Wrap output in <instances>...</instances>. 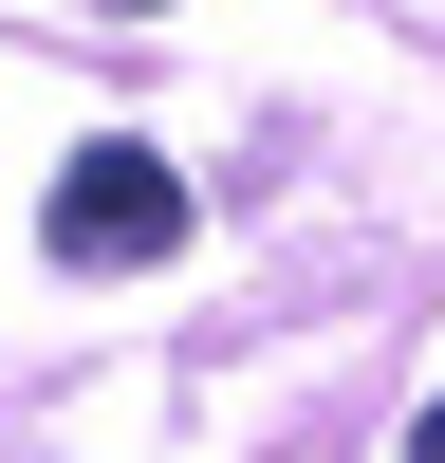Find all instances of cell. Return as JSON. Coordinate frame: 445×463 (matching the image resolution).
I'll return each instance as SVG.
<instances>
[{
	"mask_svg": "<svg viewBox=\"0 0 445 463\" xmlns=\"http://www.w3.org/2000/svg\"><path fill=\"white\" fill-rule=\"evenodd\" d=\"M37 241H56L74 260V279H148V260H167L185 241V167H167V148H74V167H56V204H37Z\"/></svg>",
	"mask_w": 445,
	"mask_h": 463,
	"instance_id": "cell-1",
	"label": "cell"
},
{
	"mask_svg": "<svg viewBox=\"0 0 445 463\" xmlns=\"http://www.w3.org/2000/svg\"><path fill=\"white\" fill-rule=\"evenodd\" d=\"M408 463H445V408H427V427H408Z\"/></svg>",
	"mask_w": 445,
	"mask_h": 463,
	"instance_id": "cell-2",
	"label": "cell"
},
{
	"mask_svg": "<svg viewBox=\"0 0 445 463\" xmlns=\"http://www.w3.org/2000/svg\"><path fill=\"white\" fill-rule=\"evenodd\" d=\"M111 19H167V0H111Z\"/></svg>",
	"mask_w": 445,
	"mask_h": 463,
	"instance_id": "cell-3",
	"label": "cell"
}]
</instances>
